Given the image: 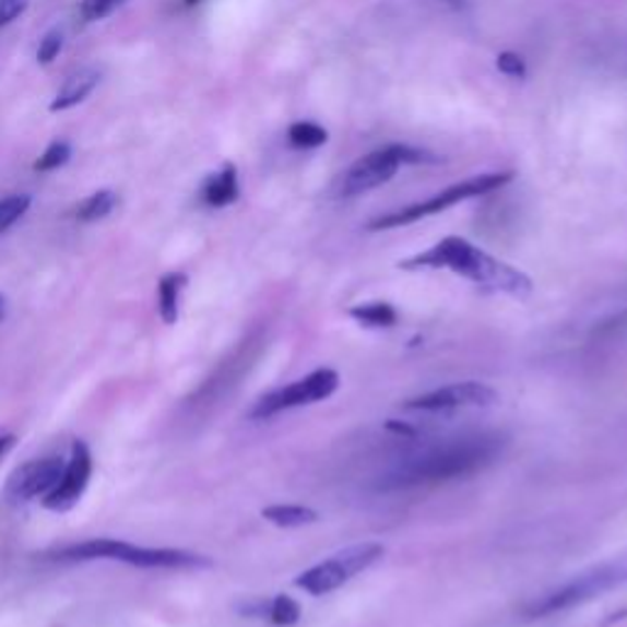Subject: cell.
Wrapping results in <instances>:
<instances>
[{
	"label": "cell",
	"instance_id": "6da1fadb",
	"mask_svg": "<svg viewBox=\"0 0 627 627\" xmlns=\"http://www.w3.org/2000/svg\"><path fill=\"white\" fill-rule=\"evenodd\" d=\"M508 434L502 431H471L404 453L382 471L378 490H417L471 478L490 469L508 449Z\"/></svg>",
	"mask_w": 627,
	"mask_h": 627
},
{
	"label": "cell",
	"instance_id": "7a4b0ae2",
	"mask_svg": "<svg viewBox=\"0 0 627 627\" xmlns=\"http://www.w3.org/2000/svg\"><path fill=\"white\" fill-rule=\"evenodd\" d=\"M402 270H449L485 292L524 299L532 295V277L508 265L461 236L441 238L437 246L400 262Z\"/></svg>",
	"mask_w": 627,
	"mask_h": 627
},
{
	"label": "cell",
	"instance_id": "3957f363",
	"mask_svg": "<svg viewBox=\"0 0 627 627\" xmlns=\"http://www.w3.org/2000/svg\"><path fill=\"white\" fill-rule=\"evenodd\" d=\"M625 583H627V556L603 561L599 566H591V569L581 571L579 576H571L569 581L556 585L549 593L532 599L522 608V618L524 620L552 618V615H559L579 608V605L591 603L593 599H599V595L611 593Z\"/></svg>",
	"mask_w": 627,
	"mask_h": 627
},
{
	"label": "cell",
	"instance_id": "277c9868",
	"mask_svg": "<svg viewBox=\"0 0 627 627\" xmlns=\"http://www.w3.org/2000/svg\"><path fill=\"white\" fill-rule=\"evenodd\" d=\"M512 177H514L512 171H495V175H478V177H471L466 181H459V185L439 191V194L429 197L427 201H417V204H410L404 209L390 211V214H382L378 218H372L368 224V230H390V228L417 224V221L434 216V214H441V211L457 206V204H461V201L490 194V191L510 185Z\"/></svg>",
	"mask_w": 627,
	"mask_h": 627
},
{
	"label": "cell",
	"instance_id": "5b68a950",
	"mask_svg": "<svg viewBox=\"0 0 627 627\" xmlns=\"http://www.w3.org/2000/svg\"><path fill=\"white\" fill-rule=\"evenodd\" d=\"M382 556H386V547L378 542L353 544V547L333 554L329 559L314 564L305 573H299L295 579V585L305 593L314 595V599H321V595H329L333 591H339L341 585H346L353 576L368 571L372 564H378L382 559Z\"/></svg>",
	"mask_w": 627,
	"mask_h": 627
},
{
	"label": "cell",
	"instance_id": "8992f818",
	"mask_svg": "<svg viewBox=\"0 0 627 627\" xmlns=\"http://www.w3.org/2000/svg\"><path fill=\"white\" fill-rule=\"evenodd\" d=\"M422 162H437V157L410 145L380 147L376 153L360 157L356 165L343 175L341 197L353 199L368 194V191L388 185V181L398 175V169L402 165H422Z\"/></svg>",
	"mask_w": 627,
	"mask_h": 627
},
{
	"label": "cell",
	"instance_id": "52a82bcc",
	"mask_svg": "<svg viewBox=\"0 0 627 627\" xmlns=\"http://www.w3.org/2000/svg\"><path fill=\"white\" fill-rule=\"evenodd\" d=\"M341 386V376L333 368H317L309 376L289 382L285 388H277L256 402V407L250 410V419H272L277 414L297 407H309L329 400L333 392Z\"/></svg>",
	"mask_w": 627,
	"mask_h": 627
},
{
	"label": "cell",
	"instance_id": "ba28073f",
	"mask_svg": "<svg viewBox=\"0 0 627 627\" xmlns=\"http://www.w3.org/2000/svg\"><path fill=\"white\" fill-rule=\"evenodd\" d=\"M498 402V392L478 380L453 382L437 390H429L417 398L402 402V410L407 412H427V414H451L463 410H483L493 407Z\"/></svg>",
	"mask_w": 627,
	"mask_h": 627
},
{
	"label": "cell",
	"instance_id": "9c48e42d",
	"mask_svg": "<svg viewBox=\"0 0 627 627\" xmlns=\"http://www.w3.org/2000/svg\"><path fill=\"white\" fill-rule=\"evenodd\" d=\"M64 473V461L57 457H49L43 461H27L23 466L10 473L5 483V500L10 505H23L39 495L52 493L57 488L59 478Z\"/></svg>",
	"mask_w": 627,
	"mask_h": 627
},
{
	"label": "cell",
	"instance_id": "30bf717a",
	"mask_svg": "<svg viewBox=\"0 0 627 627\" xmlns=\"http://www.w3.org/2000/svg\"><path fill=\"white\" fill-rule=\"evenodd\" d=\"M91 471H94V461H91L88 447L84 441H74L72 461H69V466H64V473H62V478H59L57 488L45 495V500H43L45 508L55 510V512L72 510L86 490Z\"/></svg>",
	"mask_w": 627,
	"mask_h": 627
},
{
	"label": "cell",
	"instance_id": "8fae6325",
	"mask_svg": "<svg viewBox=\"0 0 627 627\" xmlns=\"http://www.w3.org/2000/svg\"><path fill=\"white\" fill-rule=\"evenodd\" d=\"M120 561L143 566V569H201V566H211L206 556L185 549H145L128 542L123 554H120Z\"/></svg>",
	"mask_w": 627,
	"mask_h": 627
},
{
	"label": "cell",
	"instance_id": "7c38bea8",
	"mask_svg": "<svg viewBox=\"0 0 627 627\" xmlns=\"http://www.w3.org/2000/svg\"><path fill=\"white\" fill-rule=\"evenodd\" d=\"M238 611L240 615H246V618L268 620L272 627H295L301 620V605L285 593L275 595V599L250 601L240 605Z\"/></svg>",
	"mask_w": 627,
	"mask_h": 627
},
{
	"label": "cell",
	"instance_id": "4fadbf2b",
	"mask_svg": "<svg viewBox=\"0 0 627 627\" xmlns=\"http://www.w3.org/2000/svg\"><path fill=\"white\" fill-rule=\"evenodd\" d=\"M98 81H100L98 69H94V67L76 69L74 74H69V79L64 81V86L57 91L55 100L49 104V110H52V114H62V110L79 106L81 100H86L91 91L98 86Z\"/></svg>",
	"mask_w": 627,
	"mask_h": 627
},
{
	"label": "cell",
	"instance_id": "5bb4252c",
	"mask_svg": "<svg viewBox=\"0 0 627 627\" xmlns=\"http://www.w3.org/2000/svg\"><path fill=\"white\" fill-rule=\"evenodd\" d=\"M201 197L209 206L214 209H224L230 206L234 201L240 197V187H238V171L234 165H224V169L211 175L204 181V189H201Z\"/></svg>",
	"mask_w": 627,
	"mask_h": 627
},
{
	"label": "cell",
	"instance_id": "9a60e30c",
	"mask_svg": "<svg viewBox=\"0 0 627 627\" xmlns=\"http://www.w3.org/2000/svg\"><path fill=\"white\" fill-rule=\"evenodd\" d=\"M126 549V542L120 540H86L72 547L59 549L55 556L59 561H94V559H116L120 561V554Z\"/></svg>",
	"mask_w": 627,
	"mask_h": 627
},
{
	"label": "cell",
	"instance_id": "2e32d148",
	"mask_svg": "<svg viewBox=\"0 0 627 627\" xmlns=\"http://www.w3.org/2000/svg\"><path fill=\"white\" fill-rule=\"evenodd\" d=\"M260 514L270 524L285 530L307 528V524L319 522V512L307 508V505H268V508H262Z\"/></svg>",
	"mask_w": 627,
	"mask_h": 627
},
{
	"label": "cell",
	"instance_id": "e0dca14e",
	"mask_svg": "<svg viewBox=\"0 0 627 627\" xmlns=\"http://www.w3.org/2000/svg\"><path fill=\"white\" fill-rule=\"evenodd\" d=\"M348 317L366 329H392L400 321V314L390 301H363L348 309Z\"/></svg>",
	"mask_w": 627,
	"mask_h": 627
},
{
	"label": "cell",
	"instance_id": "ac0fdd59",
	"mask_svg": "<svg viewBox=\"0 0 627 627\" xmlns=\"http://www.w3.org/2000/svg\"><path fill=\"white\" fill-rule=\"evenodd\" d=\"M187 285V275H181V272H169L159 280L157 285V309H159V317L162 321L171 327V323H177L179 319V297H181V289Z\"/></svg>",
	"mask_w": 627,
	"mask_h": 627
},
{
	"label": "cell",
	"instance_id": "d6986e66",
	"mask_svg": "<svg viewBox=\"0 0 627 627\" xmlns=\"http://www.w3.org/2000/svg\"><path fill=\"white\" fill-rule=\"evenodd\" d=\"M289 145L299 150H314L327 145L329 133L327 128H321L319 123H311V120H299V123H292L287 130Z\"/></svg>",
	"mask_w": 627,
	"mask_h": 627
},
{
	"label": "cell",
	"instance_id": "ffe728a7",
	"mask_svg": "<svg viewBox=\"0 0 627 627\" xmlns=\"http://www.w3.org/2000/svg\"><path fill=\"white\" fill-rule=\"evenodd\" d=\"M116 204H118V197L114 194V191L100 189L96 191V194H91L84 204L76 209V218L86 221V224H91V221H100L116 209Z\"/></svg>",
	"mask_w": 627,
	"mask_h": 627
},
{
	"label": "cell",
	"instance_id": "44dd1931",
	"mask_svg": "<svg viewBox=\"0 0 627 627\" xmlns=\"http://www.w3.org/2000/svg\"><path fill=\"white\" fill-rule=\"evenodd\" d=\"M29 204H33V197L29 194H10L0 199V234L13 228L17 221L27 214Z\"/></svg>",
	"mask_w": 627,
	"mask_h": 627
},
{
	"label": "cell",
	"instance_id": "7402d4cb",
	"mask_svg": "<svg viewBox=\"0 0 627 627\" xmlns=\"http://www.w3.org/2000/svg\"><path fill=\"white\" fill-rule=\"evenodd\" d=\"M620 339H627V309H623L620 314H613L611 319L601 321L591 333L593 343H615Z\"/></svg>",
	"mask_w": 627,
	"mask_h": 627
},
{
	"label": "cell",
	"instance_id": "603a6c76",
	"mask_svg": "<svg viewBox=\"0 0 627 627\" xmlns=\"http://www.w3.org/2000/svg\"><path fill=\"white\" fill-rule=\"evenodd\" d=\"M69 157H72V145L67 143V140H55L52 145H49L39 159L35 162V171H55L59 167H64Z\"/></svg>",
	"mask_w": 627,
	"mask_h": 627
},
{
	"label": "cell",
	"instance_id": "cb8c5ba5",
	"mask_svg": "<svg viewBox=\"0 0 627 627\" xmlns=\"http://www.w3.org/2000/svg\"><path fill=\"white\" fill-rule=\"evenodd\" d=\"M123 3L126 0H81L79 13L86 20V23H98V20L108 17L116 8H120Z\"/></svg>",
	"mask_w": 627,
	"mask_h": 627
},
{
	"label": "cell",
	"instance_id": "d4e9b609",
	"mask_svg": "<svg viewBox=\"0 0 627 627\" xmlns=\"http://www.w3.org/2000/svg\"><path fill=\"white\" fill-rule=\"evenodd\" d=\"M64 47V35L59 29H49V33L39 39L37 47V62L39 64H52Z\"/></svg>",
	"mask_w": 627,
	"mask_h": 627
},
{
	"label": "cell",
	"instance_id": "484cf974",
	"mask_svg": "<svg viewBox=\"0 0 627 627\" xmlns=\"http://www.w3.org/2000/svg\"><path fill=\"white\" fill-rule=\"evenodd\" d=\"M498 69L505 76H512V79H522L524 74H528V64H524V59L514 52L498 55Z\"/></svg>",
	"mask_w": 627,
	"mask_h": 627
},
{
	"label": "cell",
	"instance_id": "4316f807",
	"mask_svg": "<svg viewBox=\"0 0 627 627\" xmlns=\"http://www.w3.org/2000/svg\"><path fill=\"white\" fill-rule=\"evenodd\" d=\"M27 0H0V27H5L25 13Z\"/></svg>",
	"mask_w": 627,
	"mask_h": 627
},
{
	"label": "cell",
	"instance_id": "83f0119b",
	"mask_svg": "<svg viewBox=\"0 0 627 627\" xmlns=\"http://www.w3.org/2000/svg\"><path fill=\"white\" fill-rule=\"evenodd\" d=\"M13 447H15L13 434H5V437H0V457H3V453H8Z\"/></svg>",
	"mask_w": 627,
	"mask_h": 627
},
{
	"label": "cell",
	"instance_id": "f1b7e54d",
	"mask_svg": "<svg viewBox=\"0 0 627 627\" xmlns=\"http://www.w3.org/2000/svg\"><path fill=\"white\" fill-rule=\"evenodd\" d=\"M5 311H8V299L5 295H0V321L5 319Z\"/></svg>",
	"mask_w": 627,
	"mask_h": 627
},
{
	"label": "cell",
	"instance_id": "f546056e",
	"mask_svg": "<svg viewBox=\"0 0 627 627\" xmlns=\"http://www.w3.org/2000/svg\"><path fill=\"white\" fill-rule=\"evenodd\" d=\"M194 3H199V0H187V5H194Z\"/></svg>",
	"mask_w": 627,
	"mask_h": 627
}]
</instances>
